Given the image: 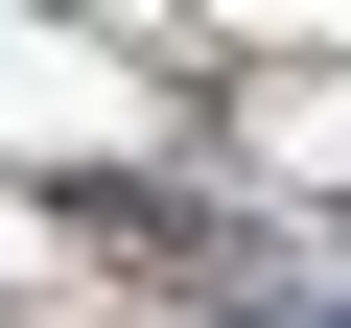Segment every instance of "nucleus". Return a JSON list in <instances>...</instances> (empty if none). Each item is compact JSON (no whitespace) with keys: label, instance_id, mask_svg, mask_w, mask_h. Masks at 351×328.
<instances>
[{"label":"nucleus","instance_id":"nucleus-1","mask_svg":"<svg viewBox=\"0 0 351 328\" xmlns=\"http://www.w3.org/2000/svg\"><path fill=\"white\" fill-rule=\"evenodd\" d=\"M258 328H351V305H258Z\"/></svg>","mask_w":351,"mask_h":328}]
</instances>
